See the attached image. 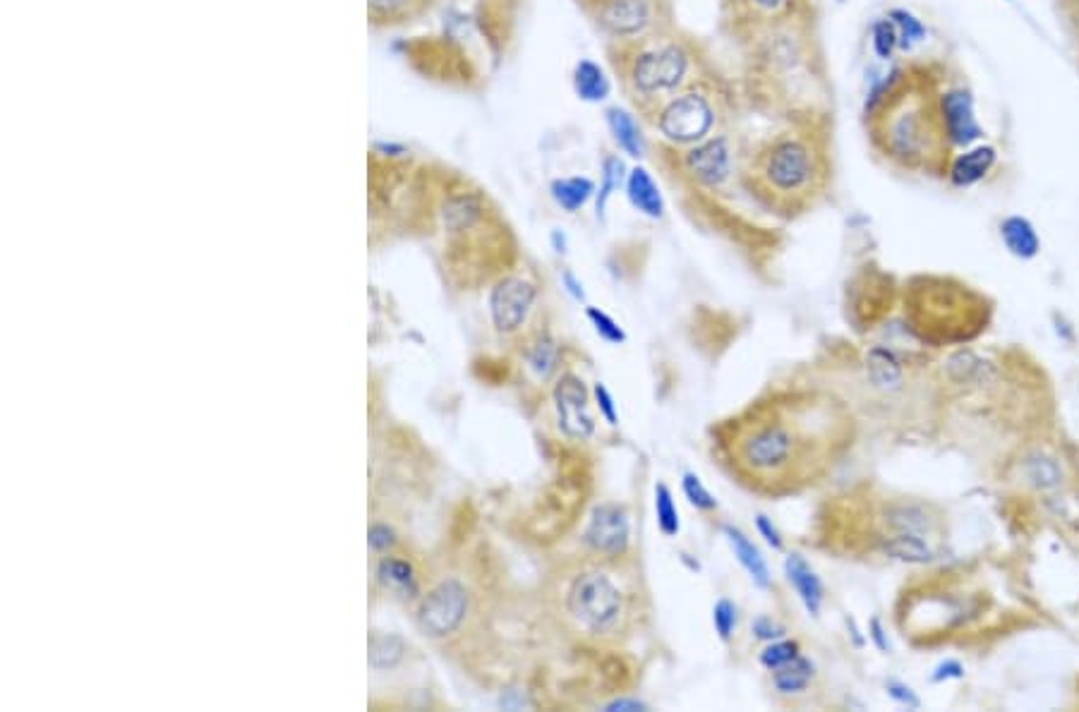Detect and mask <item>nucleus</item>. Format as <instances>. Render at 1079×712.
<instances>
[{
  "label": "nucleus",
  "mask_w": 1079,
  "mask_h": 712,
  "mask_svg": "<svg viewBox=\"0 0 1079 712\" xmlns=\"http://www.w3.org/2000/svg\"><path fill=\"white\" fill-rule=\"evenodd\" d=\"M842 442L835 406L818 398H777L732 420L725 440L734 473L751 490L783 495L816 478Z\"/></svg>",
  "instance_id": "1"
},
{
  "label": "nucleus",
  "mask_w": 1079,
  "mask_h": 712,
  "mask_svg": "<svg viewBox=\"0 0 1079 712\" xmlns=\"http://www.w3.org/2000/svg\"><path fill=\"white\" fill-rule=\"evenodd\" d=\"M874 142L902 168L945 174L955 147L943 118V89L928 71H898L871 99Z\"/></svg>",
  "instance_id": "2"
},
{
  "label": "nucleus",
  "mask_w": 1079,
  "mask_h": 712,
  "mask_svg": "<svg viewBox=\"0 0 1079 712\" xmlns=\"http://www.w3.org/2000/svg\"><path fill=\"white\" fill-rule=\"evenodd\" d=\"M756 178L777 204H807L821 190L823 161L801 137H779L761 154Z\"/></svg>",
  "instance_id": "3"
},
{
  "label": "nucleus",
  "mask_w": 1079,
  "mask_h": 712,
  "mask_svg": "<svg viewBox=\"0 0 1079 712\" xmlns=\"http://www.w3.org/2000/svg\"><path fill=\"white\" fill-rule=\"evenodd\" d=\"M688 71H691V55L682 43H656L631 59L626 82L636 97L664 99L686 82Z\"/></svg>",
  "instance_id": "4"
},
{
  "label": "nucleus",
  "mask_w": 1079,
  "mask_h": 712,
  "mask_svg": "<svg viewBox=\"0 0 1079 712\" xmlns=\"http://www.w3.org/2000/svg\"><path fill=\"white\" fill-rule=\"evenodd\" d=\"M567 610L591 634H610L624 614V593L605 571H583L567 593Z\"/></svg>",
  "instance_id": "5"
},
{
  "label": "nucleus",
  "mask_w": 1079,
  "mask_h": 712,
  "mask_svg": "<svg viewBox=\"0 0 1079 712\" xmlns=\"http://www.w3.org/2000/svg\"><path fill=\"white\" fill-rule=\"evenodd\" d=\"M656 128L672 144H698L715 128L713 101L703 91H684L672 97L658 113Z\"/></svg>",
  "instance_id": "6"
},
{
  "label": "nucleus",
  "mask_w": 1079,
  "mask_h": 712,
  "mask_svg": "<svg viewBox=\"0 0 1079 712\" xmlns=\"http://www.w3.org/2000/svg\"><path fill=\"white\" fill-rule=\"evenodd\" d=\"M468 614V590L461 583L449 578L440 583L418 610V626L422 634L432 638H444L464 624Z\"/></svg>",
  "instance_id": "7"
},
{
  "label": "nucleus",
  "mask_w": 1079,
  "mask_h": 712,
  "mask_svg": "<svg viewBox=\"0 0 1079 712\" xmlns=\"http://www.w3.org/2000/svg\"><path fill=\"white\" fill-rule=\"evenodd\" d=\"M537 297L535 285L519 277L499 281L490 295V315L502 334H513L523 327Z\"/></svg>",
  "instance_id": "8"
},
{
  "label": "nucleus",
  "mask_w": 1079,
  "mask_h": 712,
  "mask_svg": "<svg viewBox=\"0 0 1079 712\" xmlns=\"http://www.w3.org/2000/svg\"><path fill=\"white\" fill-rule=\"evenodd\" d=\"M555 406L559 416V428L569 440L585 442L595 430V422L588 408V392L576 374H564L555 386Z\"/></svg>",
  "instance_id": "9"
},
{
  "label": "nucleus",
  "mask_w": 1079,
  "mask_h": 712,
  "mask_svg": "<svg viewBox=\"0 0 1079 712\" xmlns=\"http://www.w3.org/2000/svg\"><path fill=\"white\" fill-rule=\"evenodd\" d=\"M629 537H631L629 516L622 507H617V504H602V507L595 509L583 535L585 545H588L595 555L607 559L622 557L629 549Z\"/></svg>",
  "instance_id": "10"
},
{
  "label": "nucleus",
  "mask_w": 1079,
  "mask_h": 712,
  "mask_svg": "<svg viewBox=\"0 0 1079 712\" xmlns=\"http://www.w3.org/2000/svg\"><path fill=\"white\" fill-rule=\"evenodd\" d=\"M684 168L703 188H720L732 174V149L727 137L698 142L684 154Z\"/></svg>",
  "instance_id": "11"
},
{
  "label": "nucleus",
  "mask_w": 1079,
  "mask_h": 712,
  "mask_svg": "<svg viewBox=\"0 0 1079 712\" xmlns=\"http://www.w3.org/2000/svg\"><path fill=\"white\" fill-rule=\"evenodd\" d=\"M943 118L952 147L969 149L983 135L974 111V97L964 85L943 89Z\"/></svg>",
  "instance_id": "12"
},
{
  "label": "nucleus",
  "mask_w": 1079,
  "mask_h": 712,
  "mask_svg": "<svg viewBox=\"0 0 1079 712\" xmlns=\"http://www.w3.org/2000/svg\"><path fill=\"white\" fill-rule=\"evenodd\" d=\"M652 0H602L598 10L600 25L614 37H638L652 25Z\"/></svg>",
  "instance_id": "13"
},
{
  "label": "nucleus",
  "mask_w": 1079,
  "mask_h": 712,
  "mask_svg": "<svg viewBox=\"0 0 1079 712\" xmlns=\"http://www.w3.org/2000/svg\"><path fill=\"white\" fill-rule=\"evenodd\" d=\"M998 164V149L991 144H979L972 147L967 152L952 158V164L948 168V178L955 188H969L977 186L986 176L991 174L993 166Z\"/></svg>",
  "instance_id": "14"
},
{
  "label": "nucleus",
  "mask_w": 1079,
  "mask_h": 712,
  "mask_svg": "<svg viewBox=\"0 0 1079 712\" xmlns=\"http://www.w3.org/2000/svg\"><path fill=\"white\" fill-rule=\"evenodd\" d=\"M883 523L892 533H914V535H928L934 533L936 519L934 513L928 511V507L916 501H894L883 511Z\"/></svg>",
  "instance_id": "15"
},
{
  "label": "nucleus",
  "mask_w": 1079,
  "mask_h": 712,
  "mask_svg": "<svg viewBox=\"0 0 1079 712\" xmlns=\"http://www.w3.org/2000/svg\"><path fill=\"white\" fill-rule=\"evenodd\" d=\"M1001 238L1007 247V252L1017 259H1034L1041 252V238L1037 233L1034 224L1029 221L1027 216H1007L1001 224Z\"/></svg>",
  "instance_id": "16"
},
{
  "label": "nucleus",
  "mask_w": 1079,
  "mask_h": 712,
  "mask_svg": "<svg viewBox=\"0 0 1079 712\" xmlns=\"http://www.w3.org/2000/svg\"><path fill=\"white\" fill-rule=\"evenodd\" d=\"M785 571H787L789 583L795 585V590L799 595V600L803 602V607H807L813 616H818L821 607H823V583L816 576V571H813L807 561H803V557H799V555L787 557Z\"/></svg>",
  "instance_id": "17"
},
{
  "label": "nucleus",
  "mask_w": 1079,
  "mask_h": 712,
  "mask_svg": "<svg viewBox=\"0 0 1079 712\" xmlns=\"http://www.w3.org/2000/svg\"><path fill=\"white\" fill-rule=\"evenodd\" d=\"M626 194L631 204L636 206L640 214H646L650 218H660L664 214V200L660 194V188L656 186V180L648 174L646 168H634L626 178Z\"/></svg>",
  "instance_id": "18"
},
{
  "label": "nucleus",
  "mask_w": 1079,
  "mask_h": 712,
  "mask_svg": "<svg viewBox=\"0 0 1079 712\" xmlns=\"http://www.w3.org/2000/svg\"><path fill=\"white\" fill-rule=\"evenodd\" d=\"M725 535L729 539L734 555H737V559H739V564L749 571V576L753 578V583L761 585V588H767V585H771V571H767L765 559L761 557L759 549L753 547L751 539L746 537L739 527H732V525H725Z\"/></svg>",
  "instance_id": "19"
},
{
  "label": "nucleus",
  "mask_w": 1079,
  "mask_h": 712,
  "mask_svg": "<svg viewBox=\"0 0 1079 712\" xmlns=\"http://www.w3.org/2000/svg\"><path fill=\"white\" fill-rule=\"evenodd\" d=\"M866 370H868L871 382H874L878 389L892 392V389L902 386V379H904L902 363L898 360V355H894L890 348H883V346L871 348L866 355Z\"/></svg>",
  "instance_id": "20"
},
{
  "label": "nucleus",
  "mask_w": 1079,
  "mask_h": 712,
  "mask_svg": "<svg viewBox=\"0 0 1079 712\" xmlns=\"http://www.w3.org/2000/svg\"><path fill=\"white\" fill-rule=\"evenodd\" d=\"M573 89H576L579 99L588 103H600L610 97V79H607L605 71L593 61H581L573 71Z\"/></svg>",
  "instance_id": "21"
},
{
  "label": "nucleus",
  "mask_w": 1079,
  "mask_h": 712,
  "mask_svg": "<svg viewBox=\"0 0 1079 712\" xmlns=\"http://www.w3.org/2000/svg\"><path fill=\"white\" fill-rule=\"evenodd\" d=\"M883 552L900 561H910V564H926V561L934 559V549L926 543V537L914 533L888 535L886 543H883Z\"/></svg>",
  "instance_id": "22"
},
{
  "label": "nucleus",
  "mask_w": 1079,
  "mask_h": 712,
  "mask_svg": "<svg viewBox=\"0 0 1079 712\" xmlns=\"http://www.w3.org/2000/svg\"><path fill=\"white\" fill-rule=\"evenodd\" d=\"M605 116H607V128H610L614 142L622 147L629 156L638 158L643 154V135L634 116L619 106L607 109Z\"/></svg>",
  "instance_id": "23"
},
{
  "label": "nucleus",
  "mask_w": 1079,
  "mask_h": 712,
  "mask_svg": "<svg viewBox=\"0 0 1079 712\" xmlns=\"http://www.w3.org/2000/svg\"><path fill=\"white\" fill-rule=\"evenodd\" d=\"M813 672H816L813 662L797 654V658L791 662L773 670V684L779 694H801L809 688V684L813 679Z\"/></svg>",
  "instance_id": "24"
},
{
  "label": "nucleus",
  "mask_w": 1079,
  "mask_h": 712,
  "mask_svg": "<svg viewBox=\"0 0 1079 712\" xmlns=\"http://www.w3.org/2000/svg\"><path fill=\"white\" fill-rule=\"evenodd\" d=\"M595 186L591 178H564L553 182V198L567 212H579L593 198Z\"/></svg>",
  "instance_id": "25"
},
{
  "label": "nucleus",
  "mask_w": 1079,
  "mask_h": 712,
  "mask_svg": "<svg viewBox=\"0 0 1079 712\" xmlns=\"http://www.w3.org/2000/svg\"><path fill=\"white\" fill-rule=\"evenodd\" d=\"M377 576H380L386 588L398 593H416V571H412V567L404 559L396 557L382 559Z\"/></svg>",
  "instance_id": "26"
},
{
  "label": "nucleus",
  "mask_w": 1079,
  "mask_h": 712,
  "mask_svg": "<svg viewBox=\"0 0 1079 712\" xmlns=\"http://www.w3.org/2000/svg\"><path fill=\"white\" fill-rule=\"evenodd\" d=\"M406 646L396 636H375L370 643V664L375 670H392L404 658Z\"/></svg>",
  "instance_id": "27"
},
{
  "label": "nucleus",
  "mask_w": 1079,
  "mask_h": 712,
  "mask_svg": "<svg viewBox=\"0 0 1079 712\" xmlns=\"http://www.w3.org/2000/svg\"><path fill=\"white\" fill-rule=\"evenodd\" d=\"M624 182V161L619 156H607L602 164V188L598 192V216H602L607 202L622 188Z\"/></svg>",
  "instance_id": "28"
},
{
  "label": "nucleus",
  "mask_w": 1079,
  "mask_h": 712,
  "mask_svg": "<svg viewBox=\"0 0 1079 712\" xmlns=\"http://www.w3.org/2000/svg\"><path fill=\"white\" fill-rule=\"evenodd\" d=\"M656 513H658V525L662 535L674 537L680 533V513H676L672 492L668 485H658L656 490Z\"/></svg>",
  "instance_id": "29"
},
{
  "label": "nucleus",
  "mask_w": 1079,
  "mask_h": 712,
  "mask_svg": "<svg viewBox=\"0 0 1079 712\" xmlns=\"http://www.w3.org/2000/svg\"><path fill=\"white\" fill-rule=\"evenodd\" d=\"M528 363H531V367L540 377H547L557 365V343L547 334L537 336L531 351H528Z\"/></svg>",
  "instance_id": "30"
},
{
  "label": "nucleus",
  "mask_w": 1079,
  "mask_h": 712,
  "mask_svg": "<svg viewBox=\"0 0 1079 712\" xmlns=\"http://www.w3.org/2000/svg\"><path fill=\"white\" fill-rule=\"evenodd\" d=\"M874 51L878 59L890 61L894 51L900 49V31L892 20H878L874 25Z\"/></svg>",
  "instance_id": "31"
},
{
  "label": "nucleus",
  "mask_w": 1079,
  "mask_h": 712,
  "mask_svg": "<svg viewBox=\"0 0 1079 712\" xmlns=\"http://www.w3.org/2000/svg\"><path fill=\"white\" fill-rule=\"evenodd\" d=\"M890 20L900 31V49L904 51L910 49L912 43L922 41L926 37V27L922 25V20H916L912 13H906V10H892Z\"/></svg>",
  "instance_id": "32"
},
{
  "label": "nucleus",
  "mask_w": 1079,
  "mask_h": 712,
  "mask_svg": "<svg viewBox=\"0 0 1079 712\" xmlns=\"http://www.w3.org/2000/svg\"><path fill=\"white\" fill-rule=\"evenodd\" d=\"M797 654H799L797 640H779V643H773V646H767L761 652V664L767 670H777V668H783V664L795 660Z\"/></svg>",
  "instance_id": "33"
},
{
  "label": "nucleus",
  "mask_w": 1079,
  "mask_h": 712,
  "mask_svg": "<svg viewBox=\"0 0 1079 712\" xmlns=\"http://www.w3.org/2000/svg\"><path fill=\"white\" fill-rule=\"evenodd\" d=\"M682 487H684L686 499L691 501L696 509H700V511H713V509H718L715 497L710 495V492L703 487V482L698 480V475L686 473L684 480H682Z\"/></svg>",
  "instance_id": "34"
},
{
  "label": "nucleus",
  "mask_w": 1079,
  "mask_h": 712,
  "mask_svg": "<svg viewBox=\"0 0 1079 712\" xmlns=\"http://www.w3.org/2000/svg\"><path fill=\"white\" fill-rule=\"evenodd\" d=\"M588 319L593 321V327L598 334L605 339V341H610V343H624L626 341V334H624V329L617 325V321L610 317V315H605L602 309L598 307H588Z\"/></svg>",
  "instance_id": "35"
},
{
  "label": "nucleus",
  "mask_w": 1079,
  "mask_h": 712,
  "mask_svg": "<svg viewBox=\"0 0 1079 712\" xmlns=\"http://www.w3.org/2000/svg\"><path fill=\"white\" fill-rule=\"evenodd\" d=\"M713 624L720 640L727 643L734 634V628H737V607H734L729 600H720L713 610Z\"/></svg>",
  "instance_id": "36"
},
{
  "label": "nucleus",
  "mask_w": 1079,
  "mask_h": 712,
  "mask_svg": "<svg viewBox=\"0 0 1079 712\" xmlns=\"http://www.w3.org/2000/svg\"><path fill=\"white\" fill-rule=\"evenodd\" d=\"M1031 480H1037L1041 487L1055 485L1058 482V468L1049 458H1037V461H1031Z\"/></svg>",
  "instance_id": "37"
},
{
  "label": "nucleus",
  "mask_w": 1079,
  "mask_h": 712,
  "mask_svg": "<svg viewBox=\"0 0 1079 712\" xmlns=\"http://www.w3.org/2000/svg\"><path fill=\"white\" fill-rule=\"evenodd\" d=\"M595 398H598V406H600V412L605 416V420L610 422L612 428H614V424H617V420H619V418H617L614 398H612V394H610V392H607V386H602V384H595Z\"/></svg>",
  "instance_id": "38"
},
{
  "label": "nucleus",
  "mask_w": 1079,
  "mask_h": 712,
  "mask_svg": "<svg viewBox=\"0 0 1079 712\" xmlns=\"http://www.w3.org/2000/svg\"><path fill=\"white\" fill-rule=\"evenodd\" d=\"M888 694H890L894 700H898V703H902V705H906V708H919V705H922V700L914 696L912 688H910V686H904V684H900V682H890V684H888Z\"/></svg>",
  "instance_id": "39"
},
{
  "label": "nucleus",
  "mask_w": 1079,
  "mask_h": 712,
  "mask_svg": "<svg viewBox=\"0 0 1079 712\" xmlns=\"http://www.w3.org/2000/svg\"><path fill=\"white\" fill-rule=\"evenodd\" d=\"M396 543L394 531L389 525H372L370 527V547L372 549H386Z\"/></svg>",
  "instance_id": "40"
},
{
  "label": "nucleus",
  "mask_w": 1079,
  "mask_h": 712,
  "mask_svg": "<svg viewBox=\"0 0 1079 712\" xmlns=\"http://www.w3.org/2000/svg\"><path fill=\"white\" fill-rule=\"evenodd\" d=\"M756 523H759V531L767 539V545H773L775 549H783V537H779L777 527L771 521H767L765 516H759V521H756Z\"/></svg>",
  "instance_id": "41"
},
{
  "label": "nucleus",
  "mask_w": 1079,
  "mask_h": 712,
  "mask_svg": "<svg viewBox=\"0 0 1079 712\" xmlns=\"http://www.w3.org/2000/svg\"><path fill=\"white\" fill-rule=\"evenodd\" d=\"M964 676V670H962V664L960 662H943L940 668L936 670L934 674V682H943V679H962Z\"/></svg>",
  "instance_id": "42"
},
{
  "label": "nucleus",
  "mask_w": 1079,
  "mask_h": 712,
  "mask_svg": "<svg viewBox=\"0 0 1079 712\" xmlns=\"http://www.w3.org/2000/svg\"><path fill=\"white\" fill-rule=\"evenodd\" d=\"M753 631H756V634H759L761 638H771V640H773V638H779V636H785V631L779 628V626H775V624L771 622V619H759V622H756V626H753Z\"/></svg>",
  "instance_id": "43"
},
{
  "label": "nucleus",
  "mask_w": 1079,
  "mask_h": 712,
  "mask_svg": "<svg viewBox=\"0 0 1079 712\" xmlns=\"http://www.w3.org/2000/svg\"><path fill=\"white\" fill-rule=\"evenodd\" d=\"M607 710H610V712H617V710H646V705L638 703V700H614V703L607 705Z\"/></svg>",
  "instance_id": "44"
},
{
  "label": "nucleus",
  "mask_w": 1079,
  "mask_h": 712,
  "mask_svg": "<svg viewBox=\"0 0 1079 712\" xmlns=\"http://www.w3.org/2000/svg\"><path fill=\"white\" fill-rule=\"evenodd\" d=\"M871 636H874L876 646H878L880 650H888V640H886V636H883V628H880V622H878V619H874V622H871Z\"/></svg>",
  "instance_id": "45"
},
{
  "label": "nucleus",
  "mask_w": 1079,
  "mask_h": 712,
  "mask_svg": "<svg viewBox=\"0 0 1079 712\" xmlns=\"http://www.w3.org/2000/svg\"><path fill=\"white\" fill-rule=\"evenodd\" d=\"M751 3L759 10H777V8H783L787 0H751Z\"/></svg>",
  "instance_id": "46"
},
{
  "label": "nucleus",
  "mask_w": 1079,
  "mask_h": 712,
  "mask_svg": "<svg viewBox=\"0 0 1079 712\" xmlns=\"http://www.w3.org/2000/svg\"><path fill=\"white\" fill-rule=\"evenodd\" d=\"M564 279H567V283L571 285V289H569V291H571L573 295H576V297H581V301H583V285H579L576 281H573V277H571V274H567V277H564Z\"/></svg>",
  "instance_id": "47"
},
{
  "label": "nucleus",
  "mask_w": 1079,
  "mask_h": 712,
  "mask_svg": "<svg viewBox=\"0 0 1079 712\" xmlns=\"http://www.w3.org/2000/svg\"><path fill=\"white\" fill-rule=\"evenodd\" d=\"M401 0H372L375 8H396Z\"/></svg>",
  "instance_id": "48"
}]
</instances>
